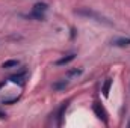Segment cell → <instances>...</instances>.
I'll list each match as a JSON object with an SVG mask.
<instances>
[{
	"instance_id": "cell-13",
	"label": "cell",
	"mask_w": 130,
	"mask_h": 128,
	"mask_svg": "<svg viewBox=\"0 0 130 128\" xmlns=\"http://www.w3.org/2000/svg\"><path fill=\"white\" fill-rule=\"evenodd\" d=\"M5 118H6V115H5V113H2V112H0V119H5Z\"/></svg>"
},
{
	"instance_id": "cell-5",
	"label": "cell",
	"mask_w": 130,
	"mask_h": 128,
	"mask_svg": "<svg viewBox=\"0 0 130 128\" xmlns=\"http://www.w3.org/2000/svg\"><path fill=\"white\" fill-rule=\"evenodd\" d=\"M112 44L117 47H127V45H130V38H117L112 41Z\"/></svg>"
},
{
	"instance_id": "cell-6",
	"label": "cell",
	"mask_w": 130,
	"mask_h": 128,
	"mask_svg": "<svg viewBox=\"0 0 130 128\" xmlns=\"http://www.w3.org/2000/svg\"><path fill=\"white\" fill-rule=\"evenodd\" d=\"M68 86V80H58L53 83V91H64L65 88Z\"/></svg>"
},
{
	"instance_id": "cell-11",
	"label": "cell",
	"mask_w": 130,
	"mask_h": 128,
	"mask_svg": "<svg viewBox=\"0 0 130 128\" xmlns=\"http://www.w3.org/2000/svg\"><path fill=\"white\" fill-rule=\"evenodd\" d=\"M80 74H82L80 68H74V69H68L67 71V77H79Z\"/></svg>"
},
{
	"instance_id": "cell-7",
	"label": "cell",
	"mask_w": 130,
	"mask_h": 128,
	"mask_svg": "<svg viewBox=\"0 0 130 128\" xmlns=\"http://www.w3.org/2000/svg\"><path fill=\"white\" fill-rule=\"evenodd\" d=\"M110 86H112V78H106V81H104V84H103V88H101V92H103V95L109 96V92H110Z\"/></svg>"
},
{
	"instance_id": "cell-8",
	"label": "cell",
	"mask_w": 130,
	"mask_h": 128,
	"mask_svg": "<svg viewBox=\"0 0 130 128\" xmlns=\"http://www.w3.org/2000/svg\"><path fill=\"white\" fill-rule=\"evenodd\" d=\"M27 18H30V20H36V21H44V20H45V15H44V14H41V12L32 11V12L27 15Z\"/></svg>"
},
{
	"instance_id": "cell-12",
	"label": "cell",
	"mask_w": 130,
	"mask_h": 128,
	"mask_svg": "<svg viewBox=\"0 0 130 128\" xmlns=\"http://www.w3.org/2000/svg\"><path fill=\"white\" fill-rule=\"evenodd\" d=\"M18 65V60H6L5 63L2 65V68H5V69H9V68H15Z\"/></svg>"
},
{
	"instance_id": "cell-10",
	"label": "cell",
	"mask_w": 130,
	"mask_h": 128,
	"mask_svg": "<svg viewBox=\"0 0 130 128\" xmlns=\"http://www.w3.org/2000/svg\"><path fill=\"white\" fill-rule=\"evenodd\" d=\"M67 105H68V102H64L62 104V107L59 109V112H58V125H61L62 124V116H64V112L67 110Z\"/></svg>"
},
{
	"instance_id": "cell-3",
	"label": "cell",
	"mask_w": 130,
	"mask_h": 128,
	"mask_svg": "<svg viewBox=\"0 0 130 128\" xmlns=\"http://www.w3.org/2000/svg\"><path fill=\"white\" fill-rule=\"evenodd\" d=\"M74 59H76V54H74V53H70V54H67V56H64L62 59L56 60V65H58V66H64V65L70 63L71 60H74Z\"/></svg>"
},
{
	"instance_id": "cell-2",
	"label": "cell",
	"mask_w": 130,
	"mask_h": 128,
	"mask_svg": "<svg viewBox=\"0 0 130 128\" xmlns=\"http://www.w3.org/2000/svg\"><path fill=\"white\" fill-rule=\"evenodd\" d=\"M94 112H95V115H97V118L100 121H103L104 124H107V113H106V110L101 107V104H98V102L94 104Z\"/></svg>"
},
{
	"instance_id": "cell-9",
	"label": "cell",
	"mask_w": 130,
	"mask_h": 128,
	"mask_svg": "<svg viewBox=\"0 0 130 128\" xmlns=\"http://www.w3.org/2000/svg\"><path fill=\"white\" fill-rule=\"evenodd\" d=\"M9 80H11V81H14V83H18V84H24V72L17 74V75H11V77H9Z\"/></svg>"
},
{
	"instance_id": "cell-4",
	"label": "cell",
	"mask_w": 130,
	"mask_h": 128,
	"mask_svg": "<svg viewBox=\"0 0 130 128\" xmlns=\"http://www.w3.org/2000/svg\"><path fill=\"white\" fill-rule=\"evenodd\" d=\"M32 11L41 12V14H45V12L48 11V5H47V3H44V2H38V3H35V5H33Z\"/></svg>"
},
{
	"instance_id": "cell-14",
	"label": "cell",
	"mask_w": 130,
	"mask_h": 128,
	"mask_svg": "<svg viewBox=\"0 0 130 128\" xmlns=\"http://www.w3.org/2000/svg\"><path fill=\"white\" fill-rule=\"evenodd\" d=\"M127 127H129V128H130V119H129V122H127Z\"/></svg>"
},
{
	"instance_id": "cell-1",
	"label": "cell",
	"mask_w": 130,
	"mask_h": 128,
	"mask_svg": "<svg viewBox=\"0 0 130 128\" xmlns=\"http://www.w3.org/2000/svg\"><path fill=\"white\" fill-rule=\"evenodd\" d=\"M76 14L80 15V17H85V18H89V20H94L97 23H101V24H106V26H112V21L109 18H106L104 15L98 14L97 11H92L89 8H79L76 9Z\"/></svg>"
}]
</instances>
